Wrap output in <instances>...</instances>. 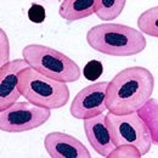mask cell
Listing matches in <instances>:
<instances>
[{"label": "cell", "instance_id": "15", "mask_svg": "<svg viewBox=\"0 0 158 158\" xmlns=\"http://www.w3.org/2000/svg\"><path fill=\"white\" fill-rule=\"evenodd\" d=\"M142 153L135 146L131 145H120L107 156V158H141Z\"/></svg>", "mask_w": 158, "mask_h": 158}, {"label": "cell", "instance_id": "10", "mask_svg": "<svg viewBox=\"0 0 158 158\" xmlns=\"http://www.w3.org/2000/svg\"><path fill=\"white\" fill-rule=\"evenodd\" d=\"M84 131L89 143L100 156L107 158L116 148V143L112 139L107 119L103 113L93 118L84 119Z\"/></svg>", "mask_w": 158, "mask_h": 158}, {"label": "cell", "instance_id": "3", "mask_svg": "<svg viewBox=\"0 0 158 158\" xmlns=\"http://www.w3.org/2000/svg\"><path fill=\"white\" fill-rule=\"evenodd\" d=\"M19 88L27 101L49 110L66 106L71 96L67 83L44 76L31 66L20 73Z\"/></svg>", "mask_w": 158, "mask_h": 158}, {"label": "cell", "instance_id": "6", "mask_svg": "<svg viewBox=\"0 0 158 158\" xmlns=\"http://www.w3.org/2000/svg\"><path fill=\"white\" fill-rule=\"evenodd\" d=\"M51 116V110L29 101L16 102L0 111V130L5 133H24L45 124Z\"/></svg>", "mask_w": 158, "mask_h": 158}, {"label": "cell", "instance_id": "5", "mask_svg": "<svg viewBox=\"0 0 158 158\" xmlns=\"http://www.w3.org/2000/svg\"><path fill=\"white\" fill-rule=\"evenodd\" d=\"M106 119L116 146H135L142 156L150 152L153 143L151 134L146 123L138 112L129 114H116L108 112L106 114Z\"/></svg>", "mask_w": 158, "mask_h": 158}, {"label": "cell", "instance_id": "12", "mask_svg": "<svg viewBox=\"0 0 158 158\" xmlns=\"http://www.w3.org/2000/svg\"><path fill=\"white\" fill-rule=\"evenodd\" d=\"M138 113L146 123L152 142L158 146V100L151 98L139 110Z\"/></svg>", "mask_w": 158, "mask_h": 158}, {"label": "cell", "instance_id": "18", "mask_svg": "<svg viewBox=\"0 0 158 158\" xmlns=\"http://www.w3.org/2000/svg\"><path fill=\"white\" fill-rule=\"evenodd\" d=\"M45 17V11L44 7H41L39 5H33L29 10V19L33 22H43Z\"/></svg>", "mask_w": 158, "mask_h": 158}, {"label": "cell", "instance_id": "8", "mask_svg": "<svg viewBox=\"0 0 158 158\" xmlns=\"http://www.w3.org/2000/svg\"><path fill=\"white\" fill-rule=\"evenodd\" d=\"M29 67L24 59L11 60L0 67V111L16 103L21 96L19 77L22 71Z\"/></svg>", "mask_w": 158, "mask_h": 158}, {"label": "cell", "instance_id": "7", "mask_svg": "<svg viewBox=\"0 0 158 158\" xmlns=\"http://www.w3.org/2000/svg\"><path fill=\"white\" fill-rule=\"evenodd\" d=\"M108 81H99L83 88L73 98L69 113L76 119H89L102 114L106 110Z\"/></svg>", "mask_w": 158, "mask_h": 158}, {"label": "cell", "instance_id": "1", "mask_svg": "<svg viewBox=\"0 0 158 158\" xmlns=\"http://www.w3.org/2000/svg\"><path fill=\"white\" fill-rule=\"evenodd\" d=\"M153 89L155 78L147 68L141 66L124 68L108 81L107 110L116 114L138 112L151 99Z\"/></svg>", "mask_w": 158, "mask_h": 158}, {"label": "cell", "instance_id": "2", "mask_svg": "<svg viewBox=\"0 0 158 158\" xmlns=\"http://www.w3.org/2000/svg\"><path fill=\"white\" fill-rule=\"evenodd\" d=\"M86 41L95 51L114 57L138 55L147 45L146 38L140 29L112 22L90 28L86 33Z\"/></svg>", "mask_w": 158, "mask_h": 158}, {"label": "cell", "instance_id": "17", "mask_svg": "<svg viewBox=\"0 0 158 158\" xmlns=\"http://www.w3.org/2000/svg\"><path fill=\"white\" fill-rule=\"evenodd\" d=\"M101 73H102V64L98 61H91L85 66L84 74L89 80H95L96 78H99Z\"/></svg>", "mask_w": 158, "mask_h": 158}, {"label": "cell", "instance_id": "4", "mask_svg": "<svg viewBox=\"0 0 158 158\" xmlns=\"http://www.w3.org/2000/svg\"><path fill=\"white\" fill-rule=\"evenodd\" d=\"M22 56L32 68L60 81L73 83L81 77V69L73 60L50 46L29 44L23 48Z\"/></svg>", "mask_w": 158, "mask_h": 158}, {"label": "cell", "instance_id": "13", "mask_svg": "<svg viewBox=\"0 0 158 158\" xmlns=\"http://www.w3.org/2000/svg\"><path fill=\"white\" fill-rule=\"evenodd\" d=\"M127 0H95V14L100 20H116L125 7Z\"/></svg>", "mask_w": 158, "mask_h": 158}, {"label": "cell", "instance_id": "14", "mask_svg": "<svg viewBox=\"0 0 158 158\" xmlns=\"http://www.w3.org/2000/svg\"><path fill=\"white\" fill-rule=\"evenodd\" d=\"M138 28L143 34L158 38V6L143 11L139 16Z\"/></svg>", "mask_w": 158, "mask_h": 158}, {"label": "cell", "instance_id": "16", "mask_svg": "<svg viewBox=\"0 0 158 158\" xmlns=\"http://www.w3.org/2000/svg\"><path fill=\"white\" fill-rule=\"evenodd\" d=\"M0 44H1V54H0V63L1 66L10 62V41L4 29H0Z\"/></svg>", "mask_w": 158, "mask_h": 158}, {"label": "cell", "instance_id": "9", "mask_svg": "<svg viewBox=\"0 0 158 158\" xmlns=\"http://www.w3.org/2000/svg\"><path fill=\"white\" fill-rule=\"evenodd\" d=\"M44 146L51 158H90L91 155L85 145L74 136L52 131L44 139Z\"/></svg>", "mask_w": 158, "mask_h": 158}, {"label": "cell", "instance_id": "11", "mask_svg": "<svg viewBox=\"0 0 158 158\" xmlns=\"http://www.w3.org/2000/svg\"><path fill=\"white\" fill-rule=\"evenodd\" d=\"M59 14L68 22L84 20L95 14V0H62Z\"/></svg>", "mask_w": 158, "mask_h": 158}]
</instances>
